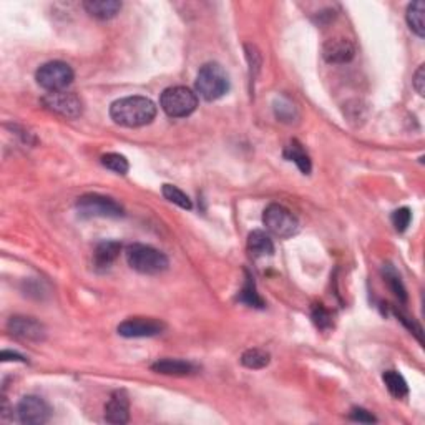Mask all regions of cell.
<instances>
[{
  "label": "cell",
  "instance_id": "1",
  "mask_svg": "<svg viewBox=\"0 0 425 425\" xmlns=\"http://www.w3.org/2000/svg\"><path fill=\"white\" fill-rule=\"evenodd\" d=\"M110 116L120 126L140 128L155 120L157 105L146 96H125L112 103Z\"/></svg>",
  "mask_w": 425,
  "mask_h": 425
},
{
  "label": "cell",
  "instance_id": "2",
  "mask_svg": "<svg viewBox=\"0 0 425 425\" xmlns=\"http://www.w3.org/2000/svg\"><path fill=\"white\" fill-rule=\"evenodd\" d=\"M196 92L206 102H214L229 92V77L220 63H205L198 71Z\"/></svg>",
  "mask_w": 425,
  "mask_h": 425
},
{
  "label": "cell",
  "instance_id": "3",
  "mask_svg": "<svg viewBox=\"0 0 425 425\" xmlns=\"http://www.w3.org/2000/svg\"><path fill=\"white\" fill-rule=\"evenodd\" d=\"M126 261L135 271L141 275H159L170 266L165 252L148 244H130L126 248Z\"/></svg>",
  "mask_w": 425,
  "mask_h": 425
},
{
  "label": "cell",
  "instance_id": "4",
  "mask_svg": "<svg viewBox=\"0 0 425 425\" xmlns=\"http://www.w3.org/2000/svg\"><path fill=\"white\" fill-rule=\"evenodd\" d=\"M159 107L170 119H187L196 110L198 96L187 87H170L159 96Z\"/></svg>",
  "mask_w": 425,
  "mask_h": 425
},
{
  "label": "cell",
  "instance_id": "5",
  "mask_svg": "<svg viewBox=\"0 0 425 425\" xmlns=\"http://www.w3.org/2000/svg\"><path fill=\"white\" fill-rule=\"evenodd\" d=\"M263 223L269 233L281 239L293 238L300 231L297 218L281 205H269L263 213Z\"/></svg>",
  "mask_w": 425,
  "mask_h": 425
},
{
  "label": "cell",
  "instance_id": "6",
  "mask_svg": "<svg viewBox=\"0 0 425 425\" xmlns=\"http://www.w3.org/2000/svg\"><path fill=\"white\" fill-rule=\"evenodd\" d=\"M77 211L83 218H120L123 216V206L113 198L88 193L78 198Z\"/></svg>",
  "mask_w": 425,
  "mask_h": 425
},
{
  "label": "cell",
  "instance_id": "7",
  "mask_svg": "<svg viewBox=\"0 0 425 425\" xmlns=\"http://www.w3.org/2000/svg\"><path fill=\"white\" fill-rule=\"evenodd\" d=\"M73 77L75 75L71 67L60 60L44 63L35 73L37 83L49 92H63V88H67L73 82Z\"/></svg>",
  "mask_w": 425,
  "mask_h": 425
},
{
  "label": "cell",
  "instance_id": "8",
  "mask_svg": "<svg viewBox=\"0 0 425 425\" xmlns=\"http://www.w3.org/2000/svg\"><path fill=\"white\" fill-rule=\"evenodd\" d=\"M17 419L25 425H42L47 424L52 415V409L44 399L37 395H25V397L17 404Z\"/></svg>",
  "mask_w": 425,
  "mask_h": 425
},
{
  "label": "cell",
  "instance_id": "9",
  "mask_svg": "<svg viewBox=\"0 0 425 425\" xmlns=\"http://www.w3.org/2000/svg\"><path fill=\"white\" fill-rule=\"evenodd\" d=\"M42 103L50 112L58 113L65 119H78L83 113L82 100L70 92H50L42 98Z\"/></svg>",
  "mask_w": 425,
  "mask_h": 425
},
{
  "label": "cell",
  "instance_id": "10",
  "mask_svg": "<svg viewBox=\"0 0 425 425\" xmlns=\"http://www.w3.org/2000/svg\"><path fill=\"white\" fill-rule=\"evenodd\" d=\"M166 329V324L155 318H130L119 326L123 338H155Z\"/></svg>",
  "mask_w": 425,
  "mask_h": 425
},
{
  "label": "cell",
  "instance_id": "11",
  "mask_svg": "<svg viewBox=\"0 0 425 425\" xmlns=\"http://www.w3.org/2000/svg\"><path fill=\"white\" fill-rule=\"evenodd\" d=\"M8 332L15 338L22 340H33L40 342L45 339V327L33 318H25V315H15L8 321Z\"/></svg>",
  "mask_w": 425,
  "mask_h": 425
},
{
  "label": "cell",
  "instance_id": "12",
  "mask_svg": "<svg viewBox=\"0 0 425 425\" xmlns=\"http://www.w3.org/2000/svg\"><path fill=\"white\" fill-rule=\"evenodd\" d=\"M354 55V44L349 39H344V37L329 39L322 47V57L327 63H349Z\"/></svg>",
  "mask_w": 425,
  "mask_h": 425
},
{
  "label": "cell",
  "instance_id": "13",
  "mask_svg": "<svg viewBox=\"0 0 425 425\" xmlns=\"http://www.w3.org/2000/svg\"><path fill=\"white\" fill-rule=\"evenodd\" d=\"M105 420L108 424L123 425L130 420V401L125 390H116L105 406Z\"/></svg>",
  "mask_w": 425,
  "mask_h": 425
},
{
  "label": "cell",
  "instance_id": "14",
  "mask_svg": "<svg viewBox=\"0 0 425 425\" xmlns=\"http://www.w3.org/2000/svg\"><path fill=\"white\" fill-rule=\"evenodd\" d=\"M87 14L98 20H110L121 10V2L119 0H87L83 2Z\"/></svg>",
  "mask_w": 425,
  "mask_h": 425
},
{
  "label": "cell",
  "instance_id": "15",
  "mask_svg": "<svg viewBox=\"0 0 425 425\" xmlns=\"http://www.w3.org/2000/svg\"><path fill=\"white\" fill-rule=\"evenodd\" d=\"M151 370L158 374H165V376H189V374L196 372V367L188 361L162 359L151 365Z\"/></svg>",
  "mask_w": 425,
  "mask_h": 425
},
{
  "label": "cell",
  "instance_id": "16",
  "mask_svg": "<svg viewBox=\"0 0 425 425\" xmlns=\"http://www.w3.org/2000/svg\"><path fill=\"white\" fill-rule=\"evenodd\" d=\"M121 244L119 241H102L95 248L94 263L98 269H108L120 256Z\"/></svg>",
  "mask_w": 425,
  "mask_h": 425
},
{
  "label": "cell",
  "instance_id": "17",
  "mask_svg": "<svg viewBox=\"0 0 425 425\" xmlns=\"http://www.w3.org/2000/svg\"><path fill=\"white\" fill-rule=\"evenodd\" d=\"M248 250H250L252 258H264V256H271L275 252V244L268 233L256 229L248 238Z\"/></svg>",
  "mask_w": 425,
  "mask_h": 425
},
{
  "label": "cell",
  "instance_id": "18",
  "mask_svg": "<svg viewBox=\"0 0 425 425\" xmlns=\"http://www.w3.org/2000/svg\"><path fill=\"white\" fill-rule=\"evenodd\" d=\"M283 155L288 162L296 163V166L300 168L302 173L304 175L311 173V168H313L311 166V158H309V155L306 153V150L302 148V145L300 141L293 140L288 146H286Z\"/></svg>",
  "mask_w": 425,
  "mask_h": 425
},
{
  "label": "cell",
  "instance_id": "19",
  "mask_svg": "<svg viewBox=\"0 0 425 425\" xmlns=\"http://www.w3.org/2000/svg\"><path fill=\"white\" fill-rule=\"evenodd\" d=\"M407 24L410 31L424 39L425 35V3L422 0H415L407 8Z\"/></svg>",
  "mask_w": 425,
  "mask_h": 425
},
{
  "label": "cell",
  "instance_id": "20",
  "mask_svg": "<svg viewBox=\"0 0 425 425\" xmlns=\"http://www.w3.org/2000/svg\"><path fill=\"white\" fill-rule=\"evenodd\" d=\"M382 379H384V384L392 397L404 399L409 395V385H407L406 379H404L397 370H387Z\"/></svg>",
  "mask_w": 425,
  "mask_h": 425
},
{
  "label": "cell",
  "instance_id": "21",
  "mask_svg": "<svg viewBox=\"0 0 425 425\" xmlns=\"http://www.w3.org/2000/svg\"><path fill=\"white\" fill-rule=\"evenodd\" d=\"M271 361L269 352L263 351V349H248L246 352H243L241 356V364L248 369H264Z\"/></svg>",
  "mask_w": 425,
  "mask_h": 425
},
{
  "label": "cell",
  "instance_id": "22",
  "mask_svg": "<svg viewBox=\"0 0 425 425\" xmlns=\"http://www.w3.org/2000/svg\"><path fill=\"white\" fill-rule=\"evenodd\" d=\"M238 300L243 302V304L250 306V307H258V309H263L264 301L263 297L259 296V293L256 291V284L254 281H252L251 276L246 277V284H244V288L241 289V293H239Z\"/></svg>",
  "mask_w": 425,
  "mask_h": 425
},
{
  "label": "cell",
  "instance_id": "23",
  "mask_svg": "<svg viewBox=\"0 0 425 425\" xmlns=\"http://www.w3.org/2000/svg\"><path fill=\"white\" fill-rule=\"evenodd\" d=\"M162 193H163V196H165L166 200L170 201V203L180 206V208H183V209H191L193 208L191 200H189L187 193H183L182 189L173 187V184H163Z\"/></svg>",
  "mask_w": 425,
  "mask_h": 425
},
{
  "label": "cell",
  "instance_id": "24",
  "mask_svg": "<svg viewBox=\"0 0 425 425\" xmlns=\"http://www.w3.org/2000/svg\"><path fill=\"white\" fill-rule=\"evenodd\" d=\"M102 165L107 168V170L113 171L116 175H126L130 170L128 159H126L123 155L119 153H107L102 157Z\"/></svg>",
  "mask_w": 425,
  "mask_h": 425
},
{
  "label": "cell",
  "instance_id": "25",
  "mask_svg": "<svg viewBox=\"0 0 425 425\" xmlns=\"http://www.w3.org/2000/svg\"><path fill=\"white\" fill-rule=\"evenodd\" d=\"M275 113L276 116L281 121H286V123H291L294 119H297V112L296 107L289 102L288 98H277L275 103Z\"/></svg>",
  "mask_w": 425,
  "mask_h": 425
},
{
  "label": "cell",
  "instance_id": "26",
  "mask_svg": "<svg viewBox=\"0 0 425 425\" xmlns=\"http://www.w3.org/2000/svg\"><path fill=\"white\" fill-rule=\"evenodd\" d=\"M385 281H387V284H389V288L392 289V293L395 294V296H397L402 302H406L407 301L406 288H404L401 277L397 276V272H395L390 266L385 269Z\"/></svg>",
  "mask_w": 425,
  "mask_h": 425
},
{
  "label": "cell",
  "instance_id": "27",
  "mask_svg": "<svg viewBox=\"0 0 425 425\" xmlns=\"http://www.w3.org/2000/svg\"><path fill=\"white\" fill-rule=\"evenodd\" d=\"M313 321L319 329H329L332 326V315L322 304H315L313 307Z\"/></svg>",
  "mask_w": 425,
  "mask_h": 425
},
{
  "label": "cell",
  "instance_id": "28",
  "mask_svg": "<svg viewBox=\"0 0 425 425\" xmlns=\"http://www.w3.org/2000/svg\"><path fill=\"white\" fill-rule=\"evenodd\" d=\"M410 221H412V213L409 208L395 209L392 213V225L395 231H399V233H404V231L409 228Z\"/></svg>",
  "mask_w": 425,
  "mask_h": 425
},
{
  "label": "cell",
  "instance_id": "29",
  "mask_svg": "<svg viewBox=\"0 0 425 425\" xmlns=\"http://www.w3.org/2000/svg\"><path fill=\"white\" fill-rule=\"evenodd\" d=\"M352 420H356V422H364V424H372L377 422V419L374 417L372 414H370L369 410L361 409V407H356V409L351 410V415H349Z\"/></svg>",
  "mask_w": 425,
  "mask_h": 425
},
{
  "label": "cell",
  "instance_id": "30",
  "mask_svg": "<svg viewBox=\"0 0 425 425\" xmlns=\"http://www.w3.org/2000/svg\"><path fill=\"white\" fill-rule=\"evenodd\" d=\"M412 83H414V88L417 90V94L420 96H424L425 95L424 94V92H425V67L424 65H420L419 70L415 71Z\"/></svg>",
  "mask_w": 425,
  "mask_h": 425
},
{
  "label": "cell",
  "instance_id": "31",
  "mask_svg": "<svg viewBox=\"0 0 425 425\" xmlns=\"http://www.w3.org/2000/svg\"><path fill=\"white\" fill-rule=\"evenodd\" d=\"M0 359L3 361V363H7V361H19V363H25V357L17 354V352L12 351H2V354H0Z\"/></svg>",
  "mask_w": 425,
  "mask_h": 425
}]
</instances>
